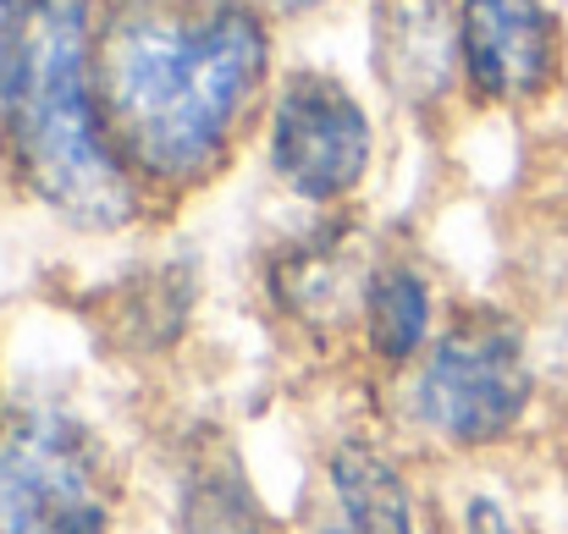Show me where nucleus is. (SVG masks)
<instances>
[{"instance_id": "14", "label": "nucleus", "mask_w": 568, "mask_h": 534, "mask_svg": "<svg viewBox=\"0 0 568 534\" xmlns=\"http://www.w3.org/2000/svg\"><path fill=\"white\" fill-rule=\"evenodd\" d=\"M321 534H348V530H343V524H326V530H321Z\"/></svg>"}, {"instance_id": "15", "label": "nucleus", "mask_w": 568, "mask_h": 534, "mask_svg": "<svg viewBox=\"0 0 568 534\" xmlns=\"http://www.w3.org/2000/svg\"><path fill=\"white\" fill-rule=\"evenodd\" d=\"M6 28H11V17H6V11H0V33H6Z\"/></svg>"}, {"instance_id": "2", "label": "nucleus", "mask_w": 568, "mask_h": 534, "mask_svg": "<svg viewBox=\"0 0 568 534\" xmlns=\"http://www.w3.org/2000/svg\"><path fill=\"white\" fill-rule=\"evenodd\" d=\"M0 133L22 187L78 232H122L144 182L111 138L83 0H28L0 39Z\"/></svg>"}, {"instance_id": "3", "label": "nucleus", "mask_w": 568, "mask_h": 534, "mask_svg": "<svg viewBox=\"0 0 568 534\" xmlns=\"http://www.w3.org/2000/svg\"><path fill=\"white\" fill-rule=\"evenodd\" d=\"M536 402V363L525 348V331L497 309L458 315L414 369L408 413L414 424L453 446L480 452L508 441Z\"/></svg>"}, {"instance_id": "12", "label": "nucleus", "mask_w": 568, "mask_h": 534, "mask_svg": "<svg viewBox=\"0 0 568 534\" xmlns=\"http://www.w3.org/2000/svg\"><path fill=\"white\" fill-rule=\"evenodd\" d=\"M254 11H276V17H304V11H321L332 0H248Z\"/></svg>"}, {"instance_id": "1", "label": "nucleus", "mask_w": 568, "mask_h": 534, "mask_svg": "<svg viewBox=\"0 0 568 534\" xmlns=\"http://www.w3.org/2000/svg\"><path fill=\"white\" fill-rule=\"evenodd\" d=\"M271 72L248 0H116L94 39L100 105L139 182L193 187L232 150Z\"/></svg>"}, {"instance_id": "9", "label": "nucleus", "mask_w": 568, "mask_h": 534, "mask_svg": "<svg viewBox=\"0 0 568 534\" xmlns=\"http://www.w3.org/2000/svg\"><path fill=\"white\" fill-rule=\"evenodd\" d=\"M359 326H365V348L381 363H408L425 358L430 337V281L419 276V265L408 259H386L371 265L359 281Z\"/></svg>"}, {"instance_id": "11", "label": "nucleus", "mask_w": 568, "mask_h": 534, "mask_svg": "<svg viewBox=\"0 0 568 534\" xmlns=\"http://www.w3.org/2000/svg\"><path fill=\"white\" fill-rule=\"evenodd\" d=\"M464 534H519V530H514V518L491 496H475L469 513H464Z\"/></svg>"}, {"instance_id": "4", "label": "nucleus", "mask_w": 568, "mask_h": 534, "mask_svg": "<svg viewBox=\"0 0 568 534\" xmlns=\"http://www.w3.org/2000/svg\"><path fill=\"white\" fill-rule=\"evenodd\" d=\"M0 534H111L105 452L61 408L0 424Z\"/></svg>"}, {"instance_id": "13", "label": "nucleus", "mask_w": 568, "mask_h": 534, "mask_svg": "<svg viewBox=\"0 0 568 534\" xmlns=\"http://www.w3.org/2000/svg\"><path fill=\"white\" fill-rule=\"evenodd\" d=\"M22 6H28V0H0V11H6V17H17Z\"/></svg>"}, {"instance_id": "10", "label": "nucleus", "mask_w": 568, "mask_h": 534, "mask_svg": "<svg viewBox=\"0 0 568 534\" xmlns=\"http://www.w3.org/2000/svg\"><path fill=\"white\" fill-rule=\"evenodd\" d=\"M178 534H276L237 458L204 452L178 485Z\"/></svg>"}, {"instance_id": "5", "label": "nucleus", "mask_w": 568, "mask_h": 534, "mask_svg": "<svg viewBox=\"0 0 568 534\" xmlns=\"http://www.w3.org/2000/svg\"><path fill=\"white\" fill-rule=\"evenodd\" d=\"M271 172L304 204H337L371 177L376 127L359 94L332 72H287L265 127Z\"/></svg>"}, {"instance_id": "8", "label": "nucleus", "mask_w": 568, "mask_h": 534, "mask_svg": "<svg viewBox=\"0 0 568 534\" xmlns=\"http://www.w3.org/2000/svg\"><path fill=\"white\" fill-rule=\"evenodd\" d=\"M326 474H332V496H337V513H343L348 534H419L414 485L386 446L365 441V435H348V441L332 446Z\"/></svg>"}, {"instance_id": "7", "label": "nucleus", "mask_w": 568, "mask_h": 534, "mask_svg": "<svg viewBox=\"0 0 568 534\" xmlns=\"http://www.w3.org/2000/svg\"><path fill=\"white\" fill-rule=\"evenodd\" d=\"M376 33H381V72L386 83L425 105L447 89L453 78V33H458V11L453 0H376Z\"/></svg>"}, {"instance_id": "6", "label": "nucleus", "mask_w": 568, "mask_h": 534, "mask_svg": "<svg viewBox=\"0 0 568 534\" xmlns=\"http://www.w3.org/2000/svg\"><path fill=\"white\" fill-rule=\"evenodd\" d=\"M453 44L480 105H530L564 66V28L547 0H458Z\"/></svg>"}]
</instances>
